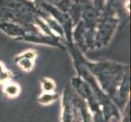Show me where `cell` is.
<instances>
[{
    "mask_svg": "<svg viewBox=\"0 0 131 122\" xmlns=\"http://www.w3.org/2000/svg\"><path fill=\"white\" fill-rule=\"evenodd\" d=\"M28 1L32 2V3H35V4H38V3H41L42 1H43V0H28Z\"/></svg>",
    "mask_w": 131,
    "mask_h": 122,
    "instance_id": "cell-12",
    "label": "cell"
},
{
    "mask_svg": "<svg viewBox=\"0 0 131 122\" xmlns=\"http://www.w3.org/2000/svg\"><path fill=\"white\" fill-rule=\"evenodd\" d=\"M40 84H41V88L42 90V92H46V93L56 92L57 85L56 81L52 78L48 77V76H44V77L41 79Z\"/></svg>",
    "mask_w": 131,
    "mask_h": 122,
    "instance_id": "cell-9",
    "label": "cell"
},
{
    "mask_svg": "<svg viewBox=\"0 0 131 122\" xmlns=\"http://www.w3.org/2000/svg\"><path fill=\"white\" fill-rule=\"evenodd\" d=\"M64 13H69L72 7L71 0H44Z\"/></svg>",
    "mask_w": 131,
    "mask_h": 122,
    "instance_id": "cell-8",
    "label": "cell"
},
{
    "mask_svg": "<svg viewBox=\"0 0 131 122\" xmlns=\"http://www.w3.org/2000/svg\"><path fill=\"white\" fill-rule=\"evenodd\" d=\"M14 76L13 73L7 69L6 66L3 64V63L0 61V83H5L9 81H13Z\"/></svg>",
    "mask_w": 131,
    "mask_h": 122,
    "instance_id": "cell-10",
    "label": "cell"
},
{
    "mask_svg": "<svg viewBox=\"0 0 131 122\" xmlns=\"http://www.w3.org/2000/svg\"><path fill=\"white\" fill-rule=\"evenodd\" d=\"M21 91V89L19 84L13 81H9L7 82L3 83V92L4 95L7 96V98H17L20 95Z\"/></svg>",
    "mask_w": 131,
    "mask_h": 122,
    "instance_id": "cell-6",
    "label": "cell"
},
{
    "mask_svg": "<svg viewBox=\"0 0 131 122\" xmlns=\"http://www.w3.org/2000/svg\"><path fill=\"white\" fill-rule=\"evenodd\" d=\"M0 30H2L9 37L17 40L24 37L26 33H28V30L20 25L6 21L0 22Z\"/></svg>",
    "mask_w": 131,
    "mask_h": 122,
    "instance_id": "cell-5",
    "label": "cell"
},
{
    "mask_svg": "<svg viewBox=\"0 0 131 122\" xmlns=\"http://www.w3.org/2000/svg\"><path fill=\"white\" fill-rule=\"evenodd\" d=\"M118 19L114 13H108L102 16L94 29V48L107 46L113 35Z\"/></svg>",
    "mask_w": 131,
    "mask_h": 122,
    "instance_id": "cell-1",
    "label": "cell"
},
{
    "mask_svg": "<svg viewBox=\"0 0 131 122\" xmlns=\"http://www.w3.org/2000/svg\"><path fill=\"white\" fill-rule=\"evenodd\" d=\"M58 99H59V94L57 92H52V93L42 92L38 96L37 101L41 105L48 106L54 103L56 101H57Z\"/></svg>",
    "mask_w": 131,
    "mask_h": 122,
    "instance_id": "cell-7",
    "label": "cell"
},
{
    "mask_svg": "<svg viewBox=\"0 0 131 122\" xmlns=\"http://www.w3.org/2000/svg\"><path fill=\"white\" fill-rule=\"evenodd\" d=\"M20 41H25V42H29L36 44H42V45H49V46L56 47L64 51L66 49L65 47L60 42L61 38L56 37V36H51L45 34L43 33H26V34L19 39Z\"/></svg>",
    "mask_w": 131,
    "mask_h": 122,
    "instance_id": "cell-3",
    "label": "cell"
},
{
    "mask_svg": "<svg viewBox=\"0 0 131 122\" xmlns=\"http://www.w3.org/2000/svg\"><path fill=\"white\" fill-rule=\"evenodd\" d=\"M61 98V122H75L78 115L76 95L70 85L64 89Z\"/></svg>",
    "mask_w": 131,
    "mask_h": 122,
    "instance_id": "cell-2",
    "label": "cell"
},
{
    "mask_svg": "<svg viewBox=\"0 0 131 122\" xmlns=\"http://www.w3.org/2000/svg\"><path fill=\"white\" fill-rule=\"evenodd\" d=\"M91 4L96 10L101 12H103V8L105 7L106 0H92Z\"/></svg>",
    "mask_w": 131,
    "mask_h": 122,
    "instance_id": "cell-11",
    "label": "cell"
},
{
    "mask_svg": "<svg viewBox=\"0 0 131 122\" xmlns=\"http://www.w3.org/2000/svg\"><path fill=\"white\" fill-rule=\"evenodd\" d=\"M37 56L38 54L35 50H25V51L20 52L19 55L16 56L14 62L21 71L29 73L34 69Z\"/></svg>",
    "mask_w": 131,
    "mask_h": 122,
    "instance_id": "cell-4",
    "label": "cell"
}]
</instances>
